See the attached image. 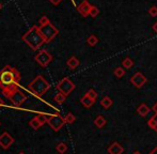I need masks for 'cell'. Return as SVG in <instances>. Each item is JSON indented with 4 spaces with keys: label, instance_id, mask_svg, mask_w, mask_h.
I'll use <instances>...</instances> for the list:
<instances>
[{
    "label": "cell",
    "instance_id": "obj_1",
    "mask_svg": "<svg viewBox=\"0 0 157 154\" xmlns=\"http://www.w3.org/2000/svg\"><path fill=\"white\" fill-rule=\"evenodd\" d=\"M19 80H21V74L15 67H12L11 65H6L0 71V88L6 98L18 90Z\"/></svg>",
    "mask_w": 157,
    "mask_h": 154
},
{
    "label": "cell",
    "instance_id": "obj_2",
    "mask_svg": "<svg viewBox=\"0 0 157 154\" xmlns=\"http://www.w3.org/2000/svg\"><path fill=\"white\" fill-rule=\"evenodd\" d=\"M23 41L29 46L30 48H32L33 50H37L44 43H45V40H44L43 36L40 32V27L37 26H32L27 32L23 36Z\"/></svg>",
    "mask_w": 157,
    "mask_h": 154
},
{
    "label": "cell",
    "instance_id": "obj_3",
    "mask_svg": "<svg viewBox=\"0 0 157 154\" xmlns=\"http://www.w3.org/2000/svg\"><path fill=\"white\" fill-rule=\"evenodd\" d=\"M49 88H50L49 83H48L42 75L35 77L31 83H29V86H28L29 91H31L33 94H35L37 98L43 96L44 94L49 90Z\"/></svg>",
    "mask_w": 157,
    "mask_h": 154
},
{
    "label": "cell",
    "instance_id": "obj_4",
    "mask_svg": "<svg viewBox=\"0 0 157 154\" xmlns=\"http://www.w3.org/2000/svg\"><path fill=\"white\" fill-rule=\"evenodd\" d=\"M40 32L43 36L45 43H49L50 41H52L59 33V30L55 27L52 24H48L45 26H40Z\"/></svg>",
    "mask_w": 157,
    "mask_h": 154
},
{
    "label": "cell",
    "instance_id": "obj_5",
    "mask_svg": "<svg viewBox=\"0 0 157 154\" xmlns=\"http://www.w3.org/2000/svg\"><path fill=\"white\" fill-rule=\"evenodd\" d=\"M47 123L55 132H58L59 129H62V126L65 124V120L61 116H59L58 114L56 115H50L47 116Z\"/></svg>",
    "mask_w": 157,
    "mask_h": 154
},
{
    "label": "cell",
    "instance_id": "obj_6",
    "mask_svg": "<svg viewBox=\"0 0 157 154\" xmlns=\"http://www.w3.org/2000/svg\"><path fill=\"white\" fill-rule=\"evenodd\" d=\"M57 89L59 90V92H61V93H63L64 95L67 96L68 94H70L71 92L75 89V85L70 78L65 77V78L61 79V80L58 83V85H57Z\"/></svg>",
    "mask_w": 157,
    "mask_h": 154
},
{
    "label": "cell",
    "instance_id": "obj_7",
    "mask_svg": "<svg viewBox=\"0 0 157 154\" xmlns=\"http://www.w3.org/2000/svg\"><path fill=\"white\" fill-rule=\"evenodd\" d=\"M34 59H35V61H36V62L41 65V67H47L50 62H52V56L47 52V50L43 49V50H41V52H39L36 55H35Z\"/></svg>",
    "mask_w": 157,
    "mask_h": 154
},
{
    "label": "cell",
    "instance_id": "obj_8",
    "mask_svg": "<svg viewBox=\"0 0 157 154\" xmlns=\"http://www.w3.org/2000/svg\"><path fill=\"white\" fill-rule=\"evenodd\" d=\"M9 100L12 102V104L14 105L15 107H19L26 100H27V95L24 93L21 90H16L15 92H13L10 96H9Z\"/></svg>",
    "mask_w": 157,
    "mask_h": 154
},
{
    "label": "cell",
    "instance_id": "obj_9",
    "mask_svg": "<svg viewBox=\"0 0 157 154\" xmlns=\"http://www.w3.org/2000/svg\"><path fill=\"white\" fill-rule=\"evenodd\" d=\"M45 122H47V116L37 115L36 117L32 118L31 120L29 121V125L32 127L33 129H35V131H36V129H39Z\"/></svg>",
    "mask_w": 157,
    "mask_h": 154
},
{
    "label": "cell",
    "instance_id": "obj_10",
    "mask_svg": "<svg viewBox=\"0 0 157 154\" xmlns=\"http://www.w3.org/2000/svg\"><path fill=\"white\" fill-rule=\"evenodd\" d=\"M147 77L143 75L141 72L135 73L132 78H130V83H132L136 88H141L145 83H147Z\"/></svg>",
    "mask_w": 157,
    "mask_h": 154
},
{
    "label": "cell",
    "instance_id": "obj_11",
    "mask_svg": "<svg viewBox=\"0 0 157 154\" xmlns=\"http://www.w3.org/2000/svg\"><path fill=\"white\" fill-rule=\"evenodd\" d=\"M14 142V138L10 135L9 133L4 132L0 135V146L2 149H8L10 148L11 144Z\"/></svg>",
    "mask_w": 157,
    "mask_h": 154
},
{
    "label": "cell",
    "instance_id": "obj_12",
    "mask_svg": "<svg viewBox=\"0 0 157 154\" xmlns=\"http://www.w3.org/2000/svg\"><path fill=\"white\" fill-rule=\"evenodd\" d=\"M91 6H92L90 4V2L88 1V0H83V1L81 2V3L78 6L77 10H78V12L80 13L81 16L87 17V16H89L90 9H91Z\"/></svg>",
    "mask_w": 157,
    "mask_h": 154
},
{
    "label": "cell",
    "instance_id": "obj_13",
    "mask_svg": "<svg viewBox=\"0 0 157 154\" xmlns=\"http://www.w3.org/2000/svg\"><path fill=\"white\" fill-rule=\"evenodd\" d=\"M108 152L110 154H122L124 152V148H123L119 142H113V144L108 148Z\"/></svg>",
    "mask_w": 157,
    "mask_h": 154
},
{
    "label": "cell",
    "instance_id": "obj_14",
    "mask_svg": "<svg viewBox=\"0 0 157 154\" xmlns=\"http://www.w3.org/2000/svg\"><path fill=\"white\" fill-rule=\"evenodd\" d=\"M66 64H67V67H70L71 70H74L79 65V60L75 56H73V57H71V58L68 59L67 62H66Z\"/></svg>",
    "mask_w": 157,
    "mask_h": 154
},
{
    "label": "cell",
    "instance_id": "obj_15",
    "mask_svg": "<svg viewBox=\"0 0 157 154\" xmlns=\"http://www.w3.org/2000/svg\"><path fill=\"white\" fill-rule=\"evenodd\" d=\"M94 102H95V101H93L92 98H90L87 94H86V95H83L82 98H81V100H80V103L85 107H87V108H90V107L94 104Z\"/></svg>",
    "mask_w": 157,
    "mask_h": 154
},
{
    "label": "cell",
    "instance_id": "obj_16",
    "mask_svg": "<svg viewBox=\"0 0 157 154\" xmlns=\"http://www.w3.org/2000/svg\"><path fill=\"white\" fill-rule=\"evenodd\" d=\"M150 107L147 106V105H145V104H141L140 106L137 108V111H138V114L140 115L141 117H145V116H147V114L150 113Z\"/></svg>",
    "mask_w": 157,
    "mask_h": 154
},
{
    "label": "cell",
    "instance_id": "obj_17",
    "mask_svg": "<svg viewBox=\"0 0 157 154\" xmlns=\"http://www.w3.org/2000/svg\"><path fill=\"white\" fill-rule=\"evenodd\" d=\"M94 124L96 125L98 129H101L103 126H105L106 124V119L103 116H98L96 117V119L94 120Z\"/></svg>",
    "mask_w": 157,
    "mask_h": 154
},
{
    "label": "cell",
    "instance_id": "obj_18",
    "mask_svg": "<svg viewBox=\"0 0 157 154\" xmlns=\"http://www.w3.org/2000/svg\"><path fill=\"white\" fill-rule=\"evenodd\" d=\"M112 100L110 98H108V96H105V98H103V100L101 101V105L104 107V108H109V107H111L112 105Z\"/></svg>",
    "mask_w": 157,
    "mask_h": 154
},
{
    "label": "cell",
    "instance_id": "obj_19",
    "mask_svg": "<svg viewBox=\"0 0 157 154\" xmlns=\"http://www.w3.org/2000/svg\"><path fill=\"white\" fill-rule=\"evenodd\" d=\"M147 124H149V126L151 127L152 129H154V131L157 132V114H155V115L150 119Z\"/></svg>",
    "mask_w": 157,
    "mask_h": 154
},
{
    "label": "cell",
    "instance_id": "obj_20",
    "mask_svg": "<svg viewBox=\"0 0 157 154\" xmlns=\"http://www.w3.org/2000/svg\"><path fill=\"white\" fill-rule=\"evenodd\" d=\"M54 100H55V102L58 103V104H62V103L65 102V100H66V95H64L63 93H61V92H59V93H57L56 95H55Z\"/></svg>",
    "mask_w": 157,
    "mask_h": 154
},
{
    "label": "cell",
    "instance_id": "obj_21",
    "mask_svg": "<svg viewBox=\"0 0 157 154\" xmlns=\"http://www.w3.org/2000/svg\"><path fill=\"white\" fill-rule=\"evenodd\" d=\"M87 43L89 44L90 46H95L97 43H98V39H97L96 36H94V34H91L90 37H88Z\"/></svg>",
    "mask_w": 157,
    "mask_h": 154
},
{
    "label": "cell",
    "instance_id": "obj_22",
    "mask_svg": "<svg viewBox=\"0 0 157 154\" xmlns=\"http://www.w3.org/2000/svg\"><path fill=\"white\" fill-rule=\"evenodd\" d=\"M56 150L60 154H63L67 151V146H66V144H64V142H60V144H57Z\"/></svg>",
    "mask_w": 157,
    "mask_h": 154
},
{
    "label": "cell",
    "instance_id": "obj_23",
    "mask_svg": "<svg viewBox=\"0 0 157 154\" xmlns=\"http://www.w3.org/2000/svg\"><path fill=\"white\" fill-rule=\"evenodd\" d=\"M113 74H114V76L116 77H118V78H121V77H123L125 75V69L124 67H116V70L113 71Z\"/></svg>",
    "mask_w": 157,
    "mask_h": 154
},
{
    "label": "cell",
    "instance_id": "obj_24",
    "mask_svg": "<svg viewBox=\"0 0 157 154\" xmlns=\"http://www.w3.org/2000/svg\"><path fill=\"white\" fill-rule=\"evenodd\" d=\"M122 65L124 69H130V67H132V65H134V61L130 58H125L122 62Z\"/></svg>",
    "mask_w": 157,
    "mask_h": 154
},
{
    "label": "cell",
    "instance_id": "obj_25",
    "mask_svg": "<svg viewBox=\"0 0 157 154\" xmlns=\"http://www.w3.org/2000/svg\"><path fill=\"white\" fill-rule=\"evenodd\" d=\"M98 14H99L98 8H97V6H91V9H90L89 16H91V17H96Z\"/></svg>",
    "mask_w": 157,
    "mask_h": 154
},
{
    "label": "cell",
    "instance_id": "obj_26",
    "mask_svg": "<svg viewBox=\"0 0 157 154\" xmlns=\"http://www.w3.org/2000/svg\"><path fill=\"white\" fill-rule=\"evenodd\" d=\"M64 120H65V122L66 123H73L75 120H76V118H75V116L73 115V114H71V113H68L67 115H66L65 117H64Z\"/></svg>",
    "mask_w": 157,
    "mask_h": 154
},
{
    "label": "cell",
    "instance_id": "obj_27",
    "mask_svg": "<svg viewBox=\"0 0 157 154\" xmlns=\"http://www.w3.org/2000/svg\"><path fill=\"white\" fill-rule=\"evenodd\" d=\"M86 94H87V95L89 96L90 98H92V100H93V101H96V98H97V93L94 91L93 89H90L89 91H88Z\"/></svg>",
    "mask_w": 157,
    "mask_h": 154
},
{
    "label": "cell",
    "instance_id": "obj_28",
    "mask_svg": "<svg viewBox=\"0 0 157 154\" xmlns=\"http://www.w3.org/2000/svg\"><path fill=\"white\" fill-rule=\"evenodd\" d=\"M48 24H50L49 19H48L47 16H42L41 18H40V26H45V25H48Z\"/></svg>",
    "mask_w": 157,
    "mask_h": 154
},
{
    "label": "cell",
    "instance_id": "obj_29",
    "mask_svg": "<svg viewBox=\"0 0 157 154\" xmlns=\"http://www.w3.org/2000/svg\"><path fill=\"white\" fill-rule=\"evenodd\" d=\"M149 14L151 15L152 17L157 16V6H152L151 8L149 9Z\"/></svg>",
    "mask_w": 157,
    "mask_h": 154
},
{
    "label": "cell",
    "instance_id": "obj_30",
    "mask_svg": "<svg viewBox=\"0 0 157 154\" xmlns=\"http://www.w3.org/2000/svg\"><path fill=\"white\" fill-rule=\"evenodd\" d=\"M50 2H52L54 6H58V4H60L61 2H62V0H49Z\"/></svg>",
    "mask_w": 157,
    "mask_h": 154
},
{
    "label": "cell",
    "instance_id": "obj_31",
    "mask_svg": "<svg viewBox=\"0 0 157 154\" xmlns=\"http://www.w3.org/2000/svg\"><path fill=\"white\" fill-rule=\"evenodd\" d=\"M152 110H153L155 114H157V102L153 105V107H152Z\"/></svg>",
    "mask_w": 157,
    "mask_h": 154
},
{
    "label": "cell",
    "instance_id": "obj_32",
    "mask_svg": "<svg viewBox=\"0 0 157 154\" xmlns=\"http://www.w3.org/2000/svg\"><path fill=\"white\" fill-rule=\"evenodd\" d=\"M153 30H154V31H155L156 33H157V21H156V23L153 25Z\"/></svg>",
    "mask_w": 157,
    "mask_h": 154
},
{
    "label": "cell",
    "instance_id": "obj_33",
    "mask_svg": "<svg viewBox=\"0 0 157 154\" xmlns=\"http://www.w3.org/2000/svg\"><path fill=\"white\" fill-rule=\"evenodd\" d=\"M150 154H157V148H155V149H154V150L152 151V152L150 153Z\"/></svg>",
    "mask_w": 157,
    "mask_h": 154
},
{
    "label": "cell",
    "instance_id": "obj_34",
    "mask_svg": "<svg viewBox=\"0 0 157 154\" xmlns=\"http://www.w3.org/2000/svg\"><path fill=\"white\" fill-rule=\"evenodd\" d=\"M3 105H4L3 101H2V100H1V98H0V108H1V107H2V106H3Z\"/></svg>",
    "mask_w": 157,
    "mask_h": 154
},
{
    "label": "cell",
    "instance_id": "obj_35",
    "mask_svg": "<svg viewBox=\"0 0 157 154\" xmlns=\"http://www.w3.org/2000/svg\"><path fill=\"white\" fill-rule=\"evenodd\" d=\"M134 154H141V153L138 152V151H136V152H134Z\"/></svg>",
    "mask_w": 157,
    "mask_h": 154
},
{
    "label": "cell",
    "instance_id": "obj_36",
    "mask_svg": "<svg viewBox=\"0 0 157 154\" xmlns=\"http://www.w3.org/2000/svg\"><path fill=\"white\" fill-rule=\"evenodd\" d=\"M1 8H2V4H1V2H0V10H1Z\"/></svg>",
    "mask_w": 157,
    "mask_h": 154
},
{
    "label": "cell",
    "instance_id": "obj_37",
    "mask_svg": "<svg viewBox=\"0 0 157 154\" xmlns=\"http://www.w3.org/2000/svg\"><path fill=\"white\" fill-rule=\"evenodd\" d=\"M18 154H26V153H24V152H21V153H18Z\"/></svg>",
    "mask_w": 157,
    "mask_h": 154
},
{
    "label": "cell",
    "instance_id": "obj_38",
    "mask_svg": "<svg viewBox=\"0 0 157 154\" xmlns=\"http://www.w3.org/2000/svg\"><path fill=\"white\" fill-rule=\"evenodd\" d=\"M0 125H1V123H0Z\"/></svg>",
    "mask_w": 157,
    "mask_h": 154
}]
</instances>
